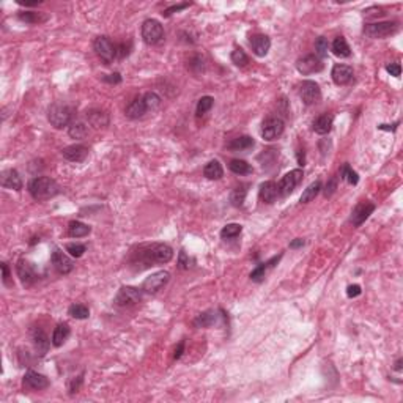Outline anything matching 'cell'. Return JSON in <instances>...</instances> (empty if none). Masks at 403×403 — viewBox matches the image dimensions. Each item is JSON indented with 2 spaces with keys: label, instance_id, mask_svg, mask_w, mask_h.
<instances>
[{
  "label": "cell",
  "instance_id": "d590c367",
  "mask_svg": "<svg viewBox=\"0 0 403 403\" xmlns=\"http://www.w3.org/2000/svg\"><path fill=\"white\" fill-rule=\"evenodd\" d=\"M246 194H247V189H246V186L241 184L238 186V188H235L230 194V202L233 206H243L244 200H246Z\"/></svg>",
  "mask_w": 403,
  "mask_h": 403
},
{
  "label": "cell",
  "instance_id": "ac0fdd59",
  "mask_svg": "<svg viewBox=\"0 0 403 403\" xmlns=\"http://www.w3.org/2000/svg\"><path fill=\"white\" fill-rule=\"evenodd\" d=\"M333 80L337 85H347L353 79V68L348 65H334L333 68Z\"/></svg>",
  "mask_w": 403,
  "mask_h": 403
},
{
  "label": "cell",
  "instance_id": "4fadbf2b",
  "mask_svg": "<svg viewBox=\"0 0 403 403\" xmlns=\"http://www.w3.org/2000/svg\"><path fill=\"white\" fill-rule=\"evenodd\" d=\"M375 211V205L370 202H361L355 206L353 213H351V224L355 227H359L363 222L369 219V216Z\"/></svg>",
  "mask_w": 403,
  "mask_h": 403
},
{
  "label": "cell",
  "instance_id": "6da1fadb",
  "mask_svg": "<svg viewBox=\"0 0 403 403\" xmlns=\"http://www.w3.org/2000/svg\"><path fill=\"white\" fill-rule=\"evenodd\" d=\"M28 192L35 200H46V199L54 197L58 192V186L49 177H36L33 180H30Z\"/></svg>",
  "mask_w": 403,
  "mask_h": 403
},
{
  "label": "cell",
  "instance_id": "3957f363",
  "mask_svg": "<svg viewBox=\"0 0 403 403\" xmlns=\"http://www.w3.org/2000/svg\"><path fill=\"white\" fill-rule=\"evenodd\" d=\"M173 257V249L169 244L164 243H156L147 246L145 251L140 252V258L145 265H151V263H167L172 260Z\"/></svg>",
  "mask_w": 403,
  "mask_h": 403
},
{
  "label": "cell",
  "instance_id": "603a6c76",
  "mask_svg": "<svg viewBox=\"0 0 403 403\" xmlns=\"http://www.w3.org/2000/svg\"><path fill=\"white\" fill-rule=\"evenodd\" d=\"M147 112H148V109H147L145 101H143V96H139V98H136L134 101H131V104L126 107V115L129 118H132V120L143 117Z\"/></svg>",
  "mask_w": 403,
  "mask_h": 403
},
{
  "label": "cell",
  "instance_id": "f6af8a7d",
  "mask_svg": "<svg viewBox=\"0 0 403 403\" xmlns=\"http://www.w3.org/2000/svg\"><path fill=\"white\" fill-rule=\"evenodd\" d=\"M266 270H268V263H262L258 265L255 270L251 273V279L254 282H262L265 279V274H266Z\"/></svg>",
  "mask_w": 403,
  "mask_h": 403
},
{
  "label": "cell",
  "instance_id": "836d02e7",
  "mask_svg": "<svg viewBox=\"0 0 403 403\" xmlns=\"http://www.w3.org/2000/svg\"><path fill=\"white\" fill-rule=\"evenodd\" d=\"M68 134L73 139H85L88 134V126L84 121H73L68 128Z\"/></svg>",
  "mask_w": 403,
  "mask_h": 403
},
{
  "label": "cell",
  "instance_id": "ffe728a7",
  "mask_svg": "<svg viewBox=\"0 0 403 403\" xmlns=\"http://www.w3.org/2000/svg\"><path fill=\"white\" fill-rule=\"evenodd\" d=\"M279 195V186L274 181H265L260 184L258 189V197L263 203H274Z\"/></svg>",
  "mask_w": 403,
  "mask_h": 403
},
{
  "label": "cell",
  "instance_id": "8992f818",
  "mask_svg": "<svg viewBox=\"0 0 403 403\" xmlns=\"http://www.w3.org/2000/svg\"><path fill=\"white\" fill-rule=\"evenodd\" d=\"M397 22L394 20H385V22H374V24H367L364 27V33L369 36V38H374V39H381V38H386L389 35H394L397 32Z\"/></svg>",
  "mask_w": 403,
  "mask_h": 403
},
{
  "label": "cell",
  "instance_id": "6f0895ef",
  "mask_svg": "<svg viewBox=\"0 0 403 403\" xmlns=\"http://www.w3.org/2000/svg\"><path fill=\"white\" fill-rule=\"evenodd\" d=\"M304 246V240L303 238H296L295 241L290 243V247L292 249H296V247H303Z\"/></svg>",
  "mask_w": 403,
  "mask_h": 403
},
{
  "label": "cell",
  "instance_id": "9a60e30c",
  "mask_svg": "<svg viewBox=\"0 0 403 403\" xmlns=\"http://www.w3.org/2000/svg\"><path fill=\"white\" fill-rule=\"evenodd\" d=\"M16 271H17V276H19L20 281H22L24 285H32L36 281V271H35L33 265L27 260H24V258H20V260L17 262Z\"/></svg>",
  "mask_w": 403,
  "mask_h": 403
},
{
  "label": "cell",
  "instance_id": "d4e9b609",
  "mask_svg": "<svg viewBox=\"0 0 403 403\" xmlns=\"http://www.w3.org/2000/svg\"><path fill=\"white\" fill-rule=\"evenodd\" d=\"M218 320H219L218 312H214V311H206V312L197 315V318L194 320V326H195V328H210V326H213V325L218 323Z\"/></svg>",
  "mask_w": 403,
  "mask_h": 403
},
{
  "label": "cell",
  "instance_id": "4dcf8cb0",
  "mask_svg": "<svg viewBox=\"0 0 403 403\" xmlns=\"http://www.w3.org/2000/svg\"><path fill=\"white\" fill-rule=\"evenodd\" d=\"M90 232H91L90 227L79 221H71L68 225V235L73 236V238H82V236H87Z\"/></svg>",
  "mask_w": 403,
  "mask_h": 403
},
{
  "label": "cell",
  "instance_id": "83f0119b",
  "mask_svg": "<svg viewBox=\"0 0 403 403\" xmlns=\"http://www.w3.org/2000/svg\"><path fill=\"white\" fill-rule=\"evenodd\" d=\"M17 19L22 20L25 24H41L47 20V14L44 13H36V11H20L17 14Z\"/></svg>",
  "mask_w": 403,
  "mask_h": 403
},
{
  "label": "cell",
  "instance_id": "1f68e13d",
  "mask_svg": "<svg viewBox=\"0 0 403 403\" xmlns=\"http://www.w3.org/2000/svg\"><path fill=\"white\" fill-rule=\"evenodd\" d=\"M333 52H334V55L342 57V58L350 57L351 49H350V46H348V43H347V39H345L344 36H337V38L333 41Z\"/></svg>",
  "mask_w": 403,
  "mask_h": 403
},
{
  "label": "cell",
  "instance_id": "8d00e7d4",
  "mask_svg": "<svg viewBox=\"0 0 403 403\" xmlns=\"http://www.w3.org/2000/svg\"><path fill=\"white\" fill-rule=\"evenodd\" d=\"M241 232H243V227L240 224H227L221 230V236L224 240H232V238H236Z\"/></svg>",
  "mask_w": 403,
  "mask_h": 403
},
{
  "label": "cell",
  "instance_id": "11a10c76",
  "mask_svg": "<svg viewBox=\"0 0 403 403\" xmlns=\"http://www.w3.org/2000/svg\"><path fill=\"white\" fill-rule=\"evenodd\" d=\"M183 351H184V342H183V340H181V342L178 344V347L175 348L173 358H175V359H180V358H181V355H183Z\"/></svg>",
  "mask_w": 403,
  "mask_h": 403
},
{
  "label": "cell",
  "instance_id": "60d3db41",
  "mask_svg": "<svg viewBox=\"0 0 403 403\" xmlns=\"http://www.w3.org/2000/svg\"><path fill=\"white\" fill-rule=\"evenodd\" d=\"M230 58H232V61H233V63H235L236 66H241V68L249 63V57H247L244 50L240 49V47L233 50L232 55H230Z\"/></svg>",
  "mask_w": 403,
  "mask_h": 403
},
{
  "label": "cell",
  "instance_id": "74e56055",
  "mask_svg": "<svg viewBox=\"0 0 403 403\" xmlns=\"http://www.w3.org/2000/svg\"><path fill=\"white\" fill-rule=\"evenodd\" d=\"M68 314L73 318H76V320H85V318H88L90 311H88V307L84 306V304H73L68 309Z\"/></svg>",
  "mask_w": 403,
  "mask_h": 403
},
{
  "label": "cell",
  "instance_id": "cb8c5ba5",
  "mask_svg": "<svg viewBox=\"0 0 403 403\" xmlns=\"http://www.w3.org/2000/svg\"><path fill=\"white\" fill-rule=\"evenodd\" d=\"M333 123H334V117L329 115V113H323V115H320L312 125V129L320 134V136H325L328 134L331 129H333Z\"/></svg>",
  "mask_w": 403,
  "mask_h": 403
},
{
  "label": "cell",
  "instance_id": "4316f807",
  "mask_svg": "<svg viewBox=\"0 0 403 403\" xmlns=\"http://www.w3.org/2000/svg\"><path fill=\"white\" fill-rule=\"evenodd\" d=\"M87 120L93 128H104L109 123V117L106 112L101 110H90L87 113Z\"/></svg>",
  "mask_w": 403,
  "mask_h": 403
},
{
  "label": "cell",
  "instance_id": "30bf717a",
  "mask_svg": "<svg viewBox=\"0 0 403 403\" xmlns=\"http://www.w3.org/2000/svg\"><path fill=\"white\" fill-rule=\"evenodd\" d=\"M170 281V273L169 271H158L151 274L150 277L145 279V282L142 285V290L145 293H158L164 285H167Z\"/></svg>",
  "mask_w": 403,
  "mask_h": 403
},
{
  "label": "cell",
  "instance_id": "8fae6325",
  "mask_svg": "<svg viewBox=\"0 0 403 403\" xmlns=\"http://www.w3.org/2000/svg\"><path fill=\"white\" fill-rule=\"evenodd\" d=\"M303 180V170L301 169H295L292 172H288L287 175H284L281 183H279V194L282 195H288L295 191L296 186L301 183Z\"/></svg>",
  "mask_w": 403,
  "mask_h": 403
},
{
  "label": "cell",
  "instance_id": "db71d44e",
  "mask_svg": "<svg viewBox=\"0 0 403 403\" xmlns=\"http://www.w3.org/2000/svg\"><path fill=\"white\" fill-rule=\"evenodd\" d=\"M102 79H104L106 82H109V84H120V82H121V76L118 73L107 74V76H104Z\"/></svg>",
  "mask_w": 403,
  "mask_h": 403
},
{
  "label": "cell",
  "instance_id": "7a4b0ae2",
  "mask_svg": "<svg viewBox=\"0 0 403 403\" xmlns=\"http://www.w3.org/2000/svg\"><path fill=\"white\" fill-rule=\"evenodd\" d=\"M74 110L71 106L65 104V102H54L52 106L47 109V120L49 123L57 129H61L65 126H69L71 120H73Z\"/></svg>",
  "mask_w": 403,
  "mask_h": 403
},
{
  "label": "cell",
  "instance_id": "c3c4849f",
  "mask_svg": "<svg viewBox=\"0 0 403 403\" xmlns=\"http://www.w3.org/2000/svg\"><path fill=\"white\" fill-rule=\"evenodd\" d=\"M336 188H337V180L336 178H331L328 183H326V188H325V197H331L334 192H336Z\"/></svg>",
  "mask_w": 403,
  "mask_h": 403
},
{
  "label": "cell",
  "instance_id": "681fc988",
  "mask_svg": "<svg viewBox=\"0 0 403 403\" xmlns=\"http://www.w3.org/2000/svg\"><path fill=\"white\" fill-rule=\"evenodd\" d=\"M386 71H388V73H389L391 76L399 77V76H400V73H402V68H400V65H399V63H391V65H388V66H386Z\"/></svg>",
  "mask_w": 403,
  "mask_h": 403
},
{
  "label": "cell",
  "instance_id": "f5cc1de1",
  "mask_svg": "<svg viewBox=\"0 0 403 403\" xmlns=\"http://www.w3.org/2000/svg\"><path fill=\"white\" fill-rule=\"evenodd\" d=\"M2 281H3L5 285H11V284H9V268H8V265L5 262L2 263Z\"/></svg>",
  "mask_w": 403,
  "mask_h": 403
},
{
  "label": "cell",
  "instance_id": "5bb4252c",
  "mask_svg": "<svg viewBox=\"0 0 403 403\" xmlns=\"http://www.w3.org/2000/svg\"><path fill=\"white\" fill-rule=\"evenodd\" d=\"M24 386L30 391H41L49 386V380L44 375L38 374V372L28 370L24 375Z\"/></svg>",
  "mask_w": 403,
  "mask_h": 403
},
{
  "label": "cell",
  "instance_id": "ee69618b",
  "mask_svg": "<svg viewBox=\"0 0 403 403\" xmlns=\"http://www.w3.org/2000/svg\"><path fill=\"white\" fill-rule=\"evenodd\" d=\"M85 249H87V247H85L84 244H77V243L66 244V252H69L71 257H76V258H79V257L84 255Z\"/></svg>",
  "mask_w": 403,
  "mask_h": 403
},
{
  "label": "cell",
  "instance_id": "f1b7e54d",
  "mask_svg": "<svg viewBox=\"0 0 403 403\" xmlns=\"http://www.w3.org/2000/svg\"><path fill=\"white\" fill-rule=\"evenodd\" d=\"M254 139L252 137H249V136H241V137H236V139H233L229 145V150H232V151H244V150H249V148H252L254 147Z\"/></svg>",
  "mask_w": 403,
  "mask_h": 403
},
{
  "label": "cell",
  "instance_id": "2e32d148",
  "mask_svg": "<svg viewBox=\"0 0 403 403\" xmlns=\"http://www.w3.org/2000/svg\"><path fill=\"white\" fill-rule=\"evenodd\" d=\"M50 262H52L54 268H55V270H57L60 274H68V273L73 271V268H74L73 262H71V258H69L66 254H63L61 251H58V249H55V251L52 252V257H50Z\"/></svg>",
  "mask_w": 403,
  "mask_h": 403
},
{
  "label": "cell",
  "instance_id": "e0dca14e",
  "mask_svg": "<svg viewBox=\"0 0 403 403\" xmlns=\"http://www.w3.org/2000/svg\"><path fill=\"white\" fill-rule=\"evenodd\" d=\"M61 156L71 162H82L88 156V148L85 145H80V143H77V145H69L61 150Z\"/></svg>",
  "mask_w": 403,
  "mask_h": 403
},
{
  "label": "cell",
  "instance_id": "ab89813d",
  "mask_svg": "<svg viewBox=\"0 0 403 403\" xmlns=\"http://www.w3.org/2000/svg\"><path fill=\"white\" fill-rule=\"evenodd\" d=\"M143 101H145V104H147V109L148 112L151 110H156L159 106H161V98L158 93H154V91H148L143 95Z\"/></svg>",
  "mask_w": 403,
  "mask_h": 403
},
{
  "label": "cell",
  "instance_id": "f35d334b",
  "mask_svg": "<svg viewBox=\"0 0 403 403\" xmlns=\"http://www.w3.org/2000/svg\"><path fill=\"white\" fill-rule=\"evenodd\" d=\"M213 104H214V98L213 96H202L199 99V102H197V109H195L197 117H202V115H205L206 112H210Z\"/></svg>",
  "mask_w": 403,
  "mask_h": 403
},
{
  "label": "cell",
  "instance_id": "bcb514c9",
  "mask_svg": "<svg viewBox=\"0 0 403 403\" xmlns=\"http://www.w3.org/2000/svg\"><path fill=\"white\" fill-rule=\"evenodd\" d=\"M129 49H131V43H121L117 44V58H125L129 55Z\"/></svg>",
  "mask_w": 403,
  "mask_h": 403
},
{
  "label": "cell",
  "instance_id": "44dd1931",
  "mask_svg": "<svg viewBox=\"0 0 403 403\" xmlns=\"http://www.w3.org/2000/svg\"><path fill=\"white\" fill-rule=\"evenodd\" d=\"M251 47L257 57H265L268 52H270L271 39L266 35H254L251 38Z\"/></svg>",
  "mask_w": 403,
  "mask_h": 403
},
{
  "label": "cell",
  "instance_id": "f546056e",
  "mask_svg": "<svg viewBox=\"0 0 403 403\" xmlns=\"http://www.w3.org/2000/svg\"><path fill=\"white\" fill-rule=\"evenodd\" d=\"M69 326L66 323H61L58 325L55 329H54V334H52V345L54 347H61L65 342H66V339L69 337Z\"/></svg>",
  "mask_w": 403,
  "mask_h": 403
},
{
  "label": "cell",
  "instance_id": "52a82bcc",
  "mask_svg": "<svg viewBox=\"0 0 403 403\" xmlns=\"http://www.w3.org/2000/svg\"><path fill=\"white\" fill-rule=\"evenodd\" d=\"M285 129V123L281 117L271 115L262 123V137L265 140H276L284 134Z\"/></svg>",
  "mask_w": 403,
  "mask_h": 403
},
{
  "label": "cell",
  "instance_id": "b9f144b4",
  "mask_svg": "<svg viewBox=\"0 0 403 403\" xmlns=\"http://www.w3.org/2000/svg\"><path fill=\"white\" fill-rule=\"evenodd\" d=\"M340 175H342V180H347L350 184H358V181H359V177H358V173L350 167L348 164H345L344 167H342V172H340Z\"/></svg>",
  "mask_w": 403,
  "mask_h": 403
},
{
  "label": "cell",
  "instance_id": "91938a15",
  "mask_svg": "<svg viewBox=\"0 0 403 403\" xmlns=\"http://www.w3.org/2000/svg\"><path fill=\"white\" fill-rule=\"evenodd\" d=\"M402 364H403V359L399 358V359H397V363H396V370H397V372H402Z\"/></svg>",
  "mask_w": 403,
  "mask_h": 403
},
{
  "label": "cell",
  "instance_id": "7dc6e473",
  "mask_svg": "<svg viewBox=\"0 0 403 403\" xmlns=\"http://www.w3.org/2000/svg\"><path fill=\"white\" fill-rule=\"evenodd\" d=\"M191 3H180V5H173V6H170V8H167V9H164V13H162V16H165V17H169L172 13H177V11H181V9H184V8H188Z\"/></svg>",
  "mask_w": 403,
  "mask_h": 403
},
{
  "label": "cell",
  "instance_id": "9c48e42d",
  "mask_svg": "<svg viewBox=\"0 0 403 403\" xmlns=\"http://www.w3.org/2000/svg\"><path fill=\"white\" fill-rule=\"evenodd\" d=\"M299 96H301L303 102L307 106L317 104V102L322 99V90H320V85L314 80H304L301 84V88H299Z\"/></svg>",
  "mask_w": 403,
  "mask_h": 403
},
{
  "label": "cell",
  "instance_id": "816d5d0a",
  "mask_svg": "<svg viewBox=\"0 0 403 403\" xmlns=\"http://www.w3.org/2000/svg\"><path fill=\"white\" fill-rule=\"evenodd\" d=\"M347 295H348V298H356V296H359L361 295V287L359 285H350L348 288H347Z\"/></svg>",
  "mask_w": 403,
  "mask_h": 403
},
{
  "label": "cell",
  "instance_id": "7bdbcfd3",
  "mask_svg": "<svg viewBox=\"0 0 403 403\" xmlns=\"http://www.w3.org/2000/svg\"><path fill=\"white\" fill-rule=\"evenodd\" d=\"M315 49H317V57L322 58V57H326L328 54V49H329V41L328 38L325 36H320L315 43Z\"/></svg>",
  "mask_w": 403,
  "mask_h": 403
},
{
  "label": "cell",
  "instance_id": "9f6ffc18",
  "mask_svg": "<svg viewBox=\"0 0 403 403\" xmlns=\"http://www.w3.org/2000/svg\"><path fill=\"white\" fill-rule=\"evenodd\" d=\"M180 266L181 268H189V260H186V254L183 251L180 252Z\"/></svg>",
  "mask_w": 403,
  "mask_h": 403
},
{
  "label": "cell",
  "instance_id": "277c9868",
  "mask_svg": "<svg viewBox=\"0 0 403 403\" xmlns=\"http://www.w3.org/2000/svg\"><path fill=\"white\" fill-rule=\"evenodd\" d=\"M93 47H95L96 55L106 65H110L117 58V44H113L109 36H98L93 43Z\"/></svg>",
  "mask_w": 403,
  "mask_h": 403
},
{
  "label": "cell",
  "instance_id": "484cf974",
  "mask_svg": "<svg viewBox=\"0 0 403 403\" xmlns=\"http://www.w3.org/2000/svg\"><path fill=\"white\" fill-rule=\"evenodd\" d=\"M203 175L208 180H221L222 178V175H224V169H222V165L219 161H210L208 164L205 165V169H203Z\"/></svg>",
  "mask_w": 403,
  "mask_h": 403
},
{
  "label": "cell",
  "instance_id": "680465c9",
  "mask_svg": "<svg viewBox=\"0 0 403 403\" xmlns=\"http://www.w3.org/2000/svg\"><path fill=\"white\" fill-rule=\"evenodd\" d=\"M19 5H25V6H35V5H39L41 0H32V2H24V0H17Z\"/></svg>",
  "mask_w": 403,
  "mask_h": 403
},
{
  "label": "cell",
  "instance_id": "7402d4cb",
  "mask_svg": "<svg viewBox=\"0 0 403 403\" xmlns=\"http://www.w3.org/2000/svg\"><path fill=\"white\" fill-rule=\"evenodd\" d=\"M33 345H35V350H36V353L39 356H44L49 351L50 342H49V339L44 334L43 329L35 328V331H33Z\"/></svg>",
  "mask_w": 403,
  "mask_h": 403
},
{
  "label": "cell",
  "instance_id": "d6a6232c",
  "mask_svg": "<svg viewBox=\"0 0 403 403\" xmlns=\"http://www.w3.org/2000/svg\"><path fill=\"white\" fill-rule=\"evenodd\" d=\"M229 169L235 173V175H249L254 172L252 165L249 162H246L243 159H232L229 164Z\"/></svg>",
  "mask_w": 403,
  "mask_h": 403
},
{
  "label": "cell",
  "instance_id": "f907efd6",
  "mask_svg": "<svg viewBox=\"0 0 403 403\" xmlns=\"http://www.w3.org/2000/svg\"><path fill=\"white\" fill-rule=\"evenodd\" d=\"M80 385H82V375H79L77 378H74V380L69 383V392H71V394H74V392H77L79 388H80Z\"/></svg>",
  "mask_w": 403,
  "mask_h": 403
},
{
  "label": "cell",
  "instance_id": "7c38bea8",
  "mask_svg": "<svg viewBox=\"0 0 403 403\" xmlns=\"http://www.w3.org/2000/svg\"><path fill=\"white\" fill-rule=\"evenodd\" d=\"M296 68L301 74H314L323 69V61L317 55H306L296 61Z\"/></svg>",
  "mask_w": 403,
  "mask_h": 403
},
{
  "label": "cell",
  "instance_id": "e575fe53",
  "mask_svg": "<svg viewBox=\"0 0 403 403\" xmlns=\"http://www.w3.org/2000/svg\"><path fill=\"white\" fill-rule=\"evenodd\" d=\"M320 191H322V181H315L312 184H309L307 188L304 189V192L301 195V199H299V202H301V203L312 202L317 197V195H318Z\"/></svg>",
  "mask_w": 403,
  "mask_h": 403
},
{
  "label": "cell",
  "instance_id": "ba28073f",
  "mask_svg": "<svg viewBox=\"0 0 403 403\" xmlns=\"http://www.w3.org/2000/svg\"><path fill=\"white\" fill-rule=\"evenodd\" d=\"M142 296H143V290H139L136 287H121L115 296V304L120 307L136 306L137 303L142 301Z\"/></svg>",
  "mask_w": 403,
  "mask_h": 403
},
{
  "label": "cell",
  "instance_id": "d6986e66",
  "mask_svg": "<svg viewBox=\"0 0 403 403\" xmlns=\"http://www.w3.org/2000/svg\"><path fill=\"white\" fill-rule=\"evenodd\" d=\"M0 184L6 189H14L20 191L22 189V180H20L19 173L14 169H8L2 172V177H0Z\"/></svg>",
  "mask_w": 403,
  "mask_h": 403
},
{
  "label": "cell",
  "instance_id": "5b68a950",
  "mask_svg": "<svg viewBox=\"0 0 403 403\" xmlns=\"http://www.w3.org/2000/svg\"><path fill=\"white\" fill-rule=\"evenodd\" d=\"M142 38L148 46H154L164 39V27L156 19H147L142 24Z\"/></svg>",
  "mask_w": 403,
  "mask_h": 403
}]
</instances>
